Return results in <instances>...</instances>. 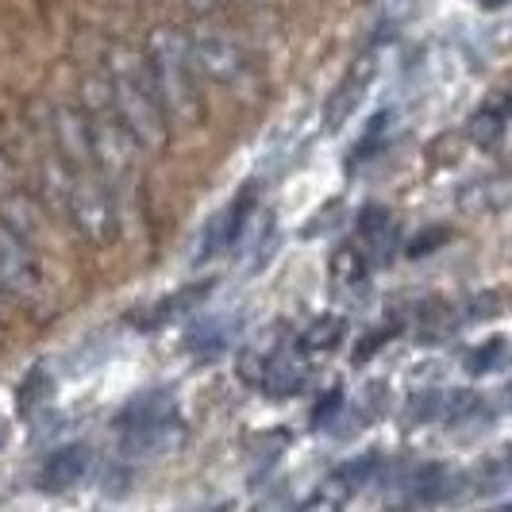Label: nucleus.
Returning <instances> with one entry per match:
<instances>
[{"label": "nucleus", "instance_id": "bb28decb", "mask_svg": "<svg viewBox=\"0 0 512 512\" xmlns=\"http://www.w3.org/2000/svg\"><path fill=\"white\" fill-rule=\"evenodd\" d=\"M297 512H343V493H335L332 486L320 489V493H312Z\"/></svg>", "mask_w": 512, "mask_h": 512}, {"label": "nucleus", "instance_id": "a878e982", "mask_svg": "<svg viewBox=\"0 0 512 512\" xmlns=\"http://www.w3.org/2000/svg\"><path fill=\"white\" fill-rule=\"evenodd\" d=\"M339 409H343V385H332V389L320 397V405L312 409V424H316V428H324Z\"/></svg>", "mask_w": 512, "mask_h": 512}, {"label": "nucleus", "instance_id": "4be33fe9", "mask_svg": "<svg viewBox=\"0 0 512 512\" xmlns=\"http://www.w3.org/2000/svg\"><path fill=\"white\" fill-rule=\"evenodd\" d=\"M505 362V339H486L482 347H474L470 355H466V370L474 374V378H482L489 370H497Z\"/></svg>", "mask_w": 512, "mask_h": 512}, {"label": "nucleus", "instance_id": "b1692460", "mask_svg": "<svg viewBox=\"0 0 512 512\" xmlns=\"http://www.w3.org/2000/svg\"><path fill=\"white\" fill-rule=\"evenodd\" d=\"M385 128H389V112H378V116L370 120V128L362 131L359 147H355V154H351V166H355V162H362V158H370V154L382 151Z\"/></svg>", "mask_w": 512, "mask_h": 512}, {"label": "nucleus", "instance_id": "9d476101", "mask_svg": "<svg viewBox=\"0 0 512 512\" xmlns=\"http://www.w3.org/2000/svg\"><path fill=\"white\" fill-rule=\"evenodd\" d=\"M374 74H378V54H362L351 62V70L335 81L332 97L324 104V128H343L359 112V104L366 101V93L374 85Z\"/></svg>", "mask_w": 512, "mask_h": 512}, {"label": "nucleus", "instance_id": "4468645a", "mask_svg": "<svg viewBox=\"0 0 512 512\" xmlns=\"http://www.w3.org/2000/svg\"><path fill=\"white\" fill-rule=\"evenodd\" d=\"M312 378V366L297 355H289L285 347H278L270 359L262 362V378H258V389L270 393V397H293L301 393Z\"/></svg>", "mask_w": 512, "mask_h": 512}, {"label": "nucleus", "instance_id": "473e14b6", "mask_svg": "<svg viewBox=\"0 0 512 512\" xmlns=\"http://www.w3.org/2000/svg\"><path fill=\"white\" fill-rule=\"evenodd\" d=\"M501 112H505V116H512V89H509V97H505V104H501Z\"/></svg>", "mask_w": 512, "mask_h": 512}, {"label": "nucleus", "instance_id": "aec40b11", "mask_svg": "<svg viewBox=\"0 0 512 512\" xmlns=\"http://www.w3.org/2000/svg\"><path fill=\"white\" fill-rule=\"evenodd\" d=\"M501 135H505V112H501V108H482V112H474L470 124H466V139H470L474 147H482V151L497 147Z\"/></svg>", "mask_w": 512, "mask_h": 512}, {"label": "nucleus", "instance_id": "2f4dec72", "mask_svg": "<svg viewBox=\"0 0 512 512\" xmlns=\"http://www.w3.org/2000/svg\"><path fill=\"white\" fill-rule=\"evenodd\" d=\"M478 4H482V8H505L509 0H478Z\"/></svg>", "mask_w": 512, "mask_h": 512}, {"label": "nucleus", "instance_id": "cd10ccee", "mask_svg": "<svg viewBox=\"0 0 512 512\" xmlns=\"http://www.w3.org/2000/svg\"><path fill=\"white\" fill-rule=\"evenodd\" d=\"M466 312H470L474 320H478V316H489V312H497V297H493V293H478V297H470Z\"/></svg>", "mask_w": 512, "mask_h": 512}, {"label": "nucleus", "instance_id": "423d86ee", "mask_svg": "<svg viewBox=\"0 0 512 512\" xmlns=\"http://www.w3.org/2000/svg\"><path fill=\"white\" fill-rule=\"evenodd\" d=\"M447 497V470L439 462H416L397 470L382 489L385 512H420Z\"/></svg>", "mask_w": 512, "mask_h": 512}, {"label": "nucleus", "instance_id": "1a4fd4ad", "mask_svg": "<svg viewBox=\"0 0 512 512\" xmlns=\"http://www.w3.org/2000/svg\"><path fill=\"white\" fill-rule=\"evenodd\" d=\"M216 289V278H205V282H193L185 289H174V293H162V297H151L143 305H135L128 312V324L135 332H158V328H170L178 324L181 316H189L193 308L205 301L208 293Z\"/></svg>", "mask_w": 512, "mask_h": 512}, {"label": "nucleus", "instance_id": "a211bd4d", "mask_svg": "<svg viewBox=\"0 0 512 512\" xmlns=\"http://www.w3.org/2000/svg\"><path fill=\"white\" fill-rule=\"evenodd\" d=\"M455 324H459V312H455L451 301H443V297H424V301L416 305V328H420V339H424V343L447 339V335L455 332Z\"/></svg>", "mask_w": 512, "mask_h": 512}, {"label": "nucleus", "instance_id": "20e7f679", "mask_svg": "<svg viewBox=\"0 0 512 512\" xmlns=\"http://www.w3.org/2000/svg\"><path fill=\"white\" fill-rule=\"evenodd\" d=\"M116 432L128 459H166L185 443V420L174 397L166 389H154L116 412Z\"/></svg>", "mask_w": 512, "mask_h": 512}, {"label": "nucleus", "instance_id": "dca6fc26", "mask_svg": "<svg viewBox=\"0 0 512 512\" xmlns=\"http://www.w3.org/2000/svg\"><path fill=\"white\" fill-rule=\"evenodd\" d=\"M16 405H20V416H27V420H39L54 405V378L43 362H35L24 378H20Z\"/></svg>", "mask_w": 512, "mask_h": 512}, {"label": "nucleus", "instance_id": "7ed1b4c3", "mask_svg": "<svg viewBox=\"0 0 512 512\" xmlns=\"http://www.w3.org/2000/svg\"><path fill=\"white\" fill-rule=\"evenodd\" d=\"M85 131H89V147H93V158H97V170L101 178L112 185H131L135 178V154H139V143L135 135L124 128L116 104H112V93H108V77H93L85 81Z\"/></svg>", "mask_w": 512, "mask_h": 512}, {"label": "nucleus", "instance_id": "393cba45", "mask_svg": "<svg viewBox=\"0 0 512 512\" xmlns=\"http://www.w3.org/2000/svg\"><path fill=\"white\" fill-rule=\"evenodd\" d=\"M443 243H451V228H443V224H439V228H424L416 239H409V243H405V255L424 258V255H432L436 247H443Z\"/></svg>", "mask_w": 512, "mask_h": 512}, {"label": "nucleus", "instance_id": "f8f14e48", "mask_svg": "<svg viewBox=\"0 0 512 512\" xmlns=\"http://www.w3.org/2000/svg\"><path fill=\"white\" fill-rule=\"evenodd\" d=\"M89 462H93V451L85 443H66V447H58L43 459L39 474H35V486L43 493H70L74 486L85 482Z\"/></svg>", "mask_w": 512, "mask_h": 512}, {"label": "nucleus", "instance_id": "c85d7f7f", "mask_svg": "<svg viewBox=\"0 0 512 512\" xmlns=\"http://www.w3.org/2000/svg\"><path fill=\"white\" fill-rule=\"evenodd\" d=\"M181 4H189V8L201 12V16H212V12H220L228 0H181Z\"/></svg>", "mask_w": 512, "mask_h": 512}, {"label": "nucleus", "instance_id": "412c9836", "mask_svg": "<svg viewBox=\"0 0 512 512\" xmlns=\"http://www.w3.org/2000/svg\"><path fill=\"white\" fill-rule=\"evenodd\" d=\"M285 447H289V432H262V436H255V443H251V474L255 478H262L274 462H278V455H282Z\"/></svg>", "mask_w": 512, "mask_h": 512}, {"label": "nucleus", "instance_id": "ddd939ff", "mask_svg": "<svg viewBox=\"0 0 512 512\" xmlns=\"http://www.w3.org/2000/svg\"><path fill=\"white\" fill-rule=\"evenodd\" d=\"M235 335H239V316L220 312V316H208V320H197L185 328V351L197 362H212L235 343Z\"/></svg>", "mask_w": 512, "mask_h": 512}, {"label": "nucleus", "instance_id": "f03ea898", "mask_svg": "<svg viewBox=\"0 0 512 512\" xmlns=\"http://www.w3.org/2000/svg\"><path fill=\"white\" fill-rule=\"evenodd\" d=\"M147 66L158 85V97L166 104V116L181 124H201L205 93H201V70L193 58V43L178 27H158L147 43Z\"/></svg>", "mask_w": 512, "mask_h": 512}, {"label": "nucleus", "instance_id": "6e6552de", "mask_svg": "<svg viewBox=\"0 0 512 512\" xmlns=\"http://www.w3.org/2000/svg\"><path fill=\"white\" fill-rule=\"evenodd\" d=\"M255 205H258V189L255 185H243L228 205L220 208L205 224L201 243H197V262H208V258L224 255L228 247H235V243L243 239L247 224H251V216H255Z\"/></svg>", "mask_w": 512, "mask_h": 512}, {"label": "nucleus", "instance_id": "7c9ffc66", "mask_svg": "<svg viewBox=\"0 0 512 512\" xmlns=\"http://www.w3.org/2000/svg\"><path fill=\"white\" fill-rule=\"evenodd\" d=\"M501 401H505V409L512 412V382L505 385V389H501Z\"/></svg>", "mask_w": 512, "mask_h": 512}, {"label": "nucleus", "instance_id": "f3484780", "mask_svg": "<svg viewBox=\"0 0 512 512\" xmlns=\"http://www.w3.org/2000/svg\"><path fill=\"white\" fill-rule=\"evenodd\" d=\"M347 339V316H339V312H320V316H312L305 324V332H301V355H332L335 347Z\"/></svg>", "mask_w": 512, "mask_h": 512}, {"label": "nucleus", "instance_id": "2eb2a0df", "mask_svg": "<svg viewBox=\"0 0 512 512\" xmlns=\"http://www.w3.org/2000/svg\"><path fill=\"white\" fill-rule=\"evenodd\" d=\"M332 289L347 301H359L362 289H370V258L359 251V243H343L332 255Z\"/></svg>", "mask_w": 512, "mask_h": 512}, {"label": "nucleus", "instance_id": "5701e85b", "mask_svg": "<svg viewBox=\"0 0 512 512\" xmlns=\"http://www.w3.org/2000/svg\"><path fill=\"white\" fill-rule=\"evenodd\" d=\"M397 332H401V324H378L374 332L362 335V339H359V347L351 351V362H355V366H362V362H370L374 355H378V347H385V343H389V339H393Z\"/></svg>", "mask_w": 512, "mask_h": 512}, {"label": "nucleus", "instance_id": "0eeeda50", "mask_svg": "<svg viewBox=\"0 0 512 512\" xmlns=\"http://www.w3.org/2000/svg\"><path fill=\"white\" fill-rule=\"evenodd\" d=\"M0 285L20 297V301H39L43 297V274L31 255V243L16 228L0 220Z\"/></svg>", "mask_w": 512, "mask_h": 512}, {"label": "nucleus", "instance_id": "72a5a7b5", "mask_svg": "<svg viewBox=\"0 0 512 512\" xmlns=\"http://www.w3.org/2000/svg\"><path fill=\"white\" fill-rule=\"evenodd\" d=\"M489 512H512V501L509 505H497V509H489Z\"/></svg>", "mask_w": 512, "mask_h": 512}, {"label": "nucleus", "instance_id": "9b49d317", "mask_svg": "<svg viewBox=\"0 0 512 512\" xmlns=\"http://www.w3.org/2000/svg\"><path fill=\"white\" fill-rule=\"evenodd\" d=\"M397 247H401V224H397L393 208L370 201L359 212V251L370 258V266H389Z\"/></svg>", "mask_w": 512, "mask_h": 512}, {"label": "nucleus", "instance_id": "f257e3e1", "mask_svg": "<svg viewBox=\"0 0 512 512\" xmlns=\"http://www.w3.org/2000/svg\"><path fill=\"white\" fill-rule=\"evenodd\" d=\"M108 93L124 120V128L135 135L143 151H166L170 143V116L158 97V85L147 66V54H135L128 47L108 54Z\"/></svg>", "mask_w": 512, "mask_h": 512}, {"label": "nucleus", "instance_id": "6ab92c4d", "mask_svg": "<svg viewBox=\"0 0 512 512\" xmlns=\"http://www.w3.org/2000/svg\"><path fill=\"white\" fill-rule=\"evenodd\" d=\"M378 470H382V455H378V451H366V455H359V459L335 466L328 482H332L335 493H343V497H347V493H355V489L378 482Z\"/></svg>", "mask_w": 512, "mask_h": 512}, {"label": "nucleus", "instance_id": "c756f323", "mask_svg": "<svg viewBox=\"0 0 512 512\" xmlns=\"http://www.w3.org/2000/svg\"><path fill=\"white\" fill-rule=\"evenodd\" d=\"M4 443H8V416L0 412V447H4Z\"/></svg>", "mask_w": 512, "mask_h": 512}, {"label": "nucleus", "instance_id": "39448f33", "mask_svg": "<svg viewBox=\"0 0 512 512\" xmlns=\"http://www.w3.org/2000/svg\"><path fill=\"white\" fill-rule=\"evenodd\" d=\"M193 43V58H197V70L201 77L216 81L220 89H231V93H255L258 89V70L251 62L247 47L224 31V27H197L189 35Z\"/></svg>", "mask_w": 512, "mask_h": 512}]
</instances>
